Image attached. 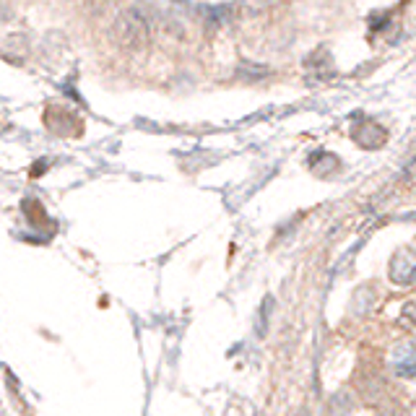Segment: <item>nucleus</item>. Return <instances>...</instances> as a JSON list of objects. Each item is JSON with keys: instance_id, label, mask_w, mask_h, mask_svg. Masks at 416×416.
<instances>
[{"instance_id": "nucleus-1", "label": "nucleus", "mask_w": 416, "mask_h": 416, "mask_svg": "<svg viewBox=\"0 0 416 416\" xmlns=\"http://www.w3.org/2000/svg\"><path fill=\"white\" fill-rule=\"evenodd\" d=\"M112 39L117 42L122 50H141L148 45L151 39V19L146 10L128 8L122 10L117 21L112 24Z\"/></svg>"}, {"instance_id": "nucleus-2", "label": "nucleus", "mask_w": 416, "mask_h": 416, "mask_svg": "<svg viewBox=\"0 0 416 416\" xmlns=\"http://www.w3.org/2000/svg\"><path fill=\"white\" fill-rule=\"evenodd\" d=\"M393 370L401 378H414V346L403 343L393 357Z\"/></svg>"}, {"instance_id": "nucleus-3", "label": "nucleus", "mask_w": 416, "mask_h": 416, "mask_svg": "<svg viewBox=\"0 0 416 416\" xmlns=\"http://www.w3.org/2000/svg\"><path fill=\"white\" fill-rule=\"evenodd\" d=\"M390 276H393V281H398V284H408V281L414 278V263H411V258H408V255H398V258L393 260Z\"/></svg>"}, {"instance_id": "nucleus-4", "label": "nucleus", "mask_w": 416, "mask_h": 416, "mask_svg": "<svg viewBox=\"0 0 416 416\" xmlns=\"http://www.w3.org/2000/svg\"><path fill=\"white\" fill-rule=\"evenodd\" d=\"M380 416H398V414H380Z\"/></svg>"}]
</instances>
